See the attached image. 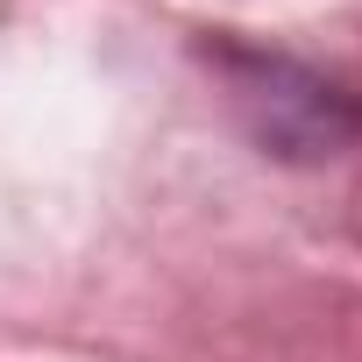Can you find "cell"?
<instances>
[]
</instances>
